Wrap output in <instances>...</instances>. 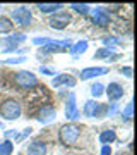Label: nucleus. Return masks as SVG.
I'll return each mask as SVG.
<instances>
[{"label": "nucleus", "mask_w": 137, "mask_h": 155, "mask_svg": "<svg viewBox=\"0 0 137 155\" xmlns=\"http://www.w3.org/2000/svg\"><path fill=\"white\" fill-rule=\"evenodd\" d=\"M55 88H60L62 84H67V86H76V79L70 76V74H58L57 78H53L51 81Z\"/></svg>", "instance_id": "ddd939ff"}, {"label": "nucleus", "mask_w": 137, "mask_h": 155, "mask_svg": "<svg viewBox=\"0 0 137 155\" xmlns=\"http://www.w3.org/2000/svg\"><path fill=\"white\" fill-rule=\"evenodd\" d=\"M99 143L101 145H110L111 141H115L117 140V133L113 131V129H104L103 133L99 134Z\"/></svg>", "instance_id": "2eb2a0df"}, {"label": "nucleus", "mask_w": 137, "mask_h": 155, "mask_svg": "<svg viewBox=\"0 0 137 155\" xmlns=\"http://www.w3.org/2000/svg\"><path fill=\"white\" fill-rule=\"evenodd\" d=\"M86 50H88V41L82 40V41H77L76 45H70L69 52H70L72 55H79V54H84Z\"/></svg>", "instance_id": "f3484780"}, {"label": "nucleus", "mask_w": 137, "mask_h": 155, "mask_svg": "<svg viewBox=\"0 0 137 155\" xmlns=\"http://www.w3.org/2000/svg\"><path fill=\"white\" fill-rule=\"evenodd\" d=\"M103 84L101 83H94L93 86H91V95H93L94 98H99V97H101V95H103Z\"/></svg>", "instance_id": "4be33fe9"}, {"label": "nucleus", "mask_w": 137, "mask_h": 155, "mask_svg": "<svg viewBox=\"0 0 137 155\" xmlns=\"http://www.w3.org/2000/svg\"><path fill=\"white\" fill-rule=\"evenodd\" d=\"M5 64H19V62H24V57H17V59H7L4 61Z\"/></svg>", "instance_id": "cd10ccee"}, {"label": "nucleus", "mask_w": 137, "mask_h": 155, "mask_svg": "<svg viewBox=\"0 0 137 155\" xmlns=\"http://www.w3.org/2000/svg\"><path fill=\"white\" fill-rule=\"evenodd\" d=\"M98 102H94V100H89V102H86V105H84V109H82V114L86 117H94L96 116V110H98Z\"/></svg>", "instance_id": "dca6fc26"}, {"label": "nucleus", "mask_w": 137, "mask_h": 155, "mask_svg": "<svg viewBox=\"0 0 137 155\" xmlns=\"http://www.w3.org/2000/svg\"><path fill=\"white\" fill-rule=\"evenodd\" d=\"M132 109H134V102H129V104H127V107H125V110L122 112V116H123V119H125V121H129V119L132 117Z\"/></svg>", "instance_id": "393cba45"}, {"label": "nucleus", "mask_w": 137, "mask_h": 155, "mask_svg": "<svg viewBox=\"0 0 137 155\" xmlns=\"http://www.w3.org/2000/svg\"><path fill=\"white\" fill-rule=\"evenodd\" d=\"M70 45H72L70 41H50L45 47H41L39 54L46 55V54H55V52H64V50L70 48Z\"/></svg>", "instance_id": "423d86ee"}, {"label": "nucleus", "mask_w": 137, "mask_h": 155, "mask_svg": "<svg viewBox=\"0 0 137 155\" xmlns=\"http://www.w3.org/2000/svg\"><path fill=\"white\" fill-rule=\"evenodd\" d=\"M79 134H81V126L76 124V122H69V124H64L60 127V133H58V138H60V143L65 145V147H70L79 140Z\"/></svg>", "instance_id": "f257e3e1"}, {"label": "nucleus", "mask_w": 137, "mask_h": 155, "mask_svg": "<svg viewBox=\"0 0 137 155\" xmlns=\"http://www.w3.org/2000/svg\"><path fill=\"white\" fill-rule=\"evenodd\" d=\"M106 72H108V67H88V69L81 71V79H91V78L101 76Z\"/></svg>", "instance_id": "f8f14e48"}, {"label": "nucleus", "mask_w": 137, "mask_h": 155, "mask_svg": "<svg viewBox=\"0 0 137 155\" xmlns=\"http://www.w3.org/2000/svg\"><path fill=\"white\" fill-rule=\"evenodd\" d=\"M70 21H72L70 12L58 11V12H55L53 16L50 17L48 24L51 26V28H55V29H64V28H67V26L70 24Z\"/></svg>", "instance_id": "39448f33"}, {"label": "nucleus", "mask_w": 137, "mask_h": 155, "mask_svg": "<svg viewBox=\"0 0 137 155\" xmlns=\"http://www.w3.org/2000/svg\"><path fill=\"white\" fill-rule=\"evenodd\" d=\"M91 21L94 24H98V26H106V24H110V16H108V12H106V9H103V7L93 9L91 11Z\"/></svg>", "instance_id": "0eeeda50"}, {"label": "nucleus", "mask_w": 137, "mask_h": 155, "mask_svg": "<svg viewBox=\"0 0 137 155\" xmlns=\"http://www.w3.org/2000/svg\"><path fill=\"white\" fill-rule=\"evenodd\" d=\"M33 43L34 45H46V43H50V40L48 38H34Z\"/></svg>", "instance_id": "bb28decb"}, {"label": "nucleus", "mask_w": 137, "mask_h": 155, "mask_svg": "<svg viewBox=\"0 0 137 155\" xmlns=\"http://www.w3.org/2000/svg\"><path fill=\"white\" fill-rule=\"evenodd\" d=\"M14 83L22 90H29V88H33V86L38 84V79H36V76H34L33 72L19 71L16 76H14Z\"/></svg>", "instance_id": "7ed1b4c3"}, {"label": "nucleus", "mask_w": 137, "mask_h": 155, "mask_svg": "<svg viewBox=\"0 0 137 155\" xmlns=\"http://www.w3.org/2000/svg\"><path fill=\"white\" fill-rule=\"evenodd\" d=\"M123 88H122L118 83H110L108 88H106V95H108V98L111 100V102H117V100H120L122 97H123Z\"/></svg>", "instance_id": "9b49d317"}, {"label": "nucleus", "mask_w": 137, "mask_h": 155, "mask_svg": "<svg viewBox=\"0 0 137 155\" xmlns=\"http://www.w3.org/2000/svg\"><path fill=\"white\" fill-rule=\"evenodd\" d=\"M24 40H26V35H22V33H14V35H11V36L4 38L2 41L7 45V48L4 50V52H12V50H16V47L19 43H22Z\"/></svg>", "instance_id": "6e6552de"}, {"label": "nucleus", "mask_w": 137, "mask_h": 155, "mask_svg": "<svg viewBox=\"0 0 137 155\" xmlns=\"http://www.w3.org/2000/svg\"><path fill=\"white\" fill-rule=\"evenodd\" d=\"M101 155H111V147H110V145H103V148H101Z\"/></svg>", "instance_id": "c756f323"}, {"label": "nucleus", "mask_w": 137, "mask_h": 155, "mask_svg": "<svg viewBox=\"0 0 137 155\" xmlns=\"http://www.w3.org/2000/svg\"><path fill=\"white\" fill-rule=\"evenodd\" d=\"M0 116L4 117L5 121H14V119H19L21 116V104L14 98L5 100L2 105H0Z\"/></svg>", "instance_id": "f03ea898"}, {"label": "nucleus", "mask_w": 137, "mask_h": 155, "mask_svg": "<svg viewBox=\"0 0 137 155\" xmlns=\"http://www.w3.org/2000/svg\"><path fill=\"white\" fill-rule=\"evenodd\" d=\"M0 9H2V5H0Z\"/></svg>", "instance_id": "2f4dec72"}, {"label": "nucleus", "mask_w": 137, "mask_h": 155, "mask_svg": "<svg viewBox=\"0 0 137 155\" xmlns=\"http://www.w3.org/2000/svg\"><path fill=\"white\" fill-rule=\"evenodd\" d=\"M110 55H111V50L104 47V48H99L98 52L94 54V59H106V57H110Z\"/></svg>", "instance_id": "b1692460"}, {"label": "nucleus", "mask_w": 137, "mask_h": 155, "mask_svg": "<svg viewBox=\"0 0 137 155\" xmlns=\"http://www.w3.org/2000/svg\"><path fill=\"white\" fill-rule=\"evenodd\" d=\"M120 72L122 74H125L127 78H132V67H122Z\"/></svg>", "instance_id": "c85d7f7f"}, {"label": "nucleus", "mask_w": 137, "mask_h": 155, "mask_svg": "<svg viewBox=\"0 0 137 155\" xmlns=\"http://www.w3.org/2000/svg\"><path fill=\"white\" fill-rule=\"evenodd\" d=\"M65 116L70 121L79 117V110H77V105H76V95L74 93L69 95V100H67V105H65Z\"/></svg>", "instance_id": "9d476101"}, {"label": "nucleus", "mask_w": 137, "mask_h": 155, "mask_svg": "<svg viewBox=\"0 0 137 155\" xmlns=\"http://www.w3.org/2000/svg\"><path fill=\"white\" fill-rule=\"evenodd\" d=\"M72 9V11H76V12H81V14H89V5L88 4H70L69 5Z\"/></svg>", "instance_id": "412c9836"}, {"label": "nucleus", "mask_w": 137, "mask_h": 155, "mask_svg": "<svg viewBox=\"0 0 137 155\" xmlns=\"http://www.w3.org/2000/svg\"><path fill=\"white\" fill-rule=\"evenodd\" d=\"M27 155H45L46 153V145L45 143H39V141H34L27 147L26 150Z\"/></svg>", "instance_id": "4468645a"}, {"label": "nucleus", "mask_w": 137, "mask_h": 155, "mask_svg": "<svg viewBox=\"0 0 137 155\" xmlns=\"http://www.w3.org/2000/svg\"><path fill=\"white\" fill-rule=\"evenodd\" d=\"M62 4H38V9L41 12H43V14H50V12H57V11H60L62 9Z\"/></svg>", "instance_id": "a211bd4d"}, {"label": "nucleus", "mask_w": 137, "mask_h": 155, "mask_svg": "<svg viewBox=\"0 0 137 155\" xmlns=\"http://www.w3.org/2000/svg\"><path fill=\"white\" fill-rule=\"evenodd\" d=\"M103 43H104V45H108L106 48L111 50V47H115V45H120V40L115 38V36H106V38H103Z\"/></svg>", "instance_id": "5701e85b"}, {"label": "nucleus", "mask_w": 137, "mask_h": 155, "mask_svg": "<svg viewBox=\"0 0 137 155\" xmlns=\"http://www.w3.org/2000/svg\"><path fill=\"white\" fill-rule=\"evenodd\" d=\"M12 19H14L12 22H16L17 26L26 28V26H29V24H31L33 16H31V11H29L27 7L21 5V7H17V9H14V11H12Z\"/></svg>", "instance_id": "20e7f679"}, {"label": "nucleus", "mask_w": 137, "mask_h": 155, "mask_svg": "<svg viewBox=\"0 0 137 155\" xmlns=\"http://www.w3.org/2000/svg\"><path fill=\"white\" fill-rule=\"evenodd\" d=\"M14 29V22L5 16H0V33H11Z\"/></svg>", "instance_id": "6ab92c4d"}, {"label": "nucleus", "mask_w": 137, "mask_h": 155, "mask_svg": "<svg viewBox=\"0 0 137 155\" xmlns=\"http://www.w3.org/2000/svg\"><path fill=\"white\" fill-rule=\"evenodd\" d=\"M55 117H57V110H55L51 105H45L43 109L38 112V117H36V119H38L41 124H48V122L53 121Z\"/></svg>", "instance_id": "1a4fd4ad"}, {"label": "nucleus", "mask_w": 137, "mask_h": 155, "mask_svg": "<svg viewBox=\"0 0 137 155\" xmlns=\"http://www.w3.org/2000/svg\"><path fill=\"white\" fill-rule=\"evenodd\" d=\"M12 150H14V143L5 140L4 143H0V155H11Z\"/></svg>", "instance_id": "aec40b11"}, {"label": "nucleus", "mask_w": 137, "mask_h": 155, "mask_svg": "<svg viewBox=\"0 0 137 155\" xmlns=\"http://www.w3.org/2000/svg\"><path fill=\"white\" fill-rule=\"evenodd\" d=\"M106 114H108V105H106V104H99L98 110H96V116H94V117H104Z\"/></svg>", "instance_id": "a878e982"}, {"label": "nucleus", "mask_w": 137, "mask_h": 155, "mask_svg": "<svg viewBox=\"0 0 137 155\" xmlns=\"http://www.w3.org/2000/svg\"><path fill=\"white\" fill-rule=\"evenodd\" d=\"M41 72H45V74H50V76H53V71H51V69H48V67H41Z\"/></svg>", "instance_id": "7c9ffc66"}]
</instances>
